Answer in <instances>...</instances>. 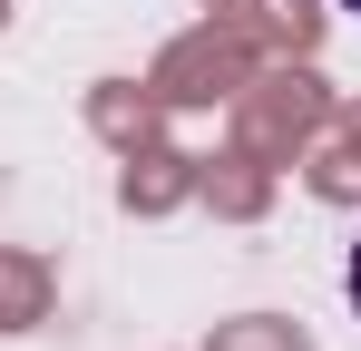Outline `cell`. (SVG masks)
Returning a JSON list of instances; mask_svg holds the SVG:
<instances>
[{
	"mask_svg": "<svg viewBox=\"0 0 361 351\" xmlns=\"http://www.w3.org/2000/svg\"><path fill=\"white\" fill-rule=\"evenodd\" d=\"M332 10H352V20H361V0H332Z\"/></svg>",
	"mask_w": 361,
	"mask_h": 351,
	"instance_id": "7a4b0ae2",
	"label": "cell"
},
{
	"mask_svg": "<svg viewBox=\"0 0 361 351\" xmlns=\"http://www.w3.org/2000/svg\"><path fill=\"white\" fill-rule=\"evenodd\" d=\"M352 312H361V244H352Z\"/></svg>",
	"mask_w": 361,
	"mask_h": 351,
	"instance_id": "6da1fadb",
	"label": "cell"
}]
</instances>
